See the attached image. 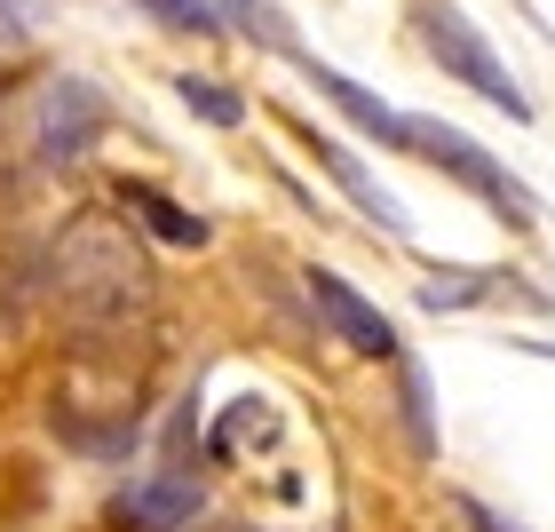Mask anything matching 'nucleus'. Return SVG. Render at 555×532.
Segmentation results:
<instances>
[{"label":"nucleus","instance_id":"obj_1","mask_svg":"<svg viewBox=\"0 0 555 532\" xmlns=\"http://www.w3.org/2000/svg\"><path fill=\"white\" fill-rule=\"evenodd\" d=\"M48 287H56L72 334H80V358H104V350H128V334L151 326V255L143 239L104 207H80L48 246Z\"/></svg>","mask_w":555,"mask_h":532},{"label":"nucleus","instance_id":"obj_2","mask_svg":"<svg viewBox=\"0 0 555 532\" xmlns=\"http://www.w3.org/2000/svg\"><path fill=\"white\" fill-rule=\"evenodd\" d=\"M413 40L428 48V64H437L452 88L485 96V104L508 112L516 128L532 119V96H524V80L508 72V56L485 40V24H468V9H452V0H413Z\"/></svg>","mask_w":555,"mask_h":532},{"label":"nucleus","instance_id":"obj_3","mask_svg":"<svg viewBox=\"0 0 555 532\" xmlns=\"http://www.w3.org/2000/svg\"><path fill=\"white\" fill-rule=\"evenodd\" d=\"M405 160H421V167H437V175H452L461 191H476L485 207L500 215V223H540V199H532V183L508 167V160H492L476 136H461L452 119H428V112H413V151Z\"/></svg>","mask_w":555,"mask_h":532},{"label":"nucleus","instance_id":"obj_4","mask_svg":"<svg viewBox=\"0 0 555 532\" xmlns=\"http://www.w3.org/2000/svg\"><path fill=\"white\" fill-rule=\"evenodd\" d=\"M104 128H112V104H104V88H95V80H80V72H56V80L33 96V151L48 167L88 160Z\"/></svg>","mask_w":555,"mask_h":532},{"label":"nucleus","instance_id":"obj_5","mask_svg":"<svg viewBox=\"0 0 555 532\" xmlns=\"http://www.w3.org/2000/svg\"><path fill=\"white\" fill-rule=\"evenodd\" d=\"M301 294H310V311L325 318V334L349 342L358 358H397V326L382 318V302H365L341 270H301Z\"/></svg>","mask_w":555,"mask_h":532},{"label":"nucleus","instance_id":"obj_6","mask_svg":"<svg viewBox=\"0 0 555 532\" xmlns=\"http://www.w3.org/2000/svg\"><path fill=\"white\" fill-rule=\"evenodd\" d=\"M198 509H207V493H198L191 461H159L151 477H135V485L112 501V524H128V532H183Z\"/></svg>","mask_w":555,"mask_h":532},{"label":"nucleus","instance_id":"obj_7","mask_svg":"<svg viewBox=\"0 0 555 532\" xmlns=\"http://www.w3.org/2000/svg\"><path fill=\"white\" fill-rule=\"evenodd\" d=\"M301 80H310V88L325 96V104H334V112L349 119V128H358V136H373L382 151H413V112H397L389 96H373L365 80H349V72H334L325 56H310V64H301Z\"/></svg>","mask_w":555,"mask_h":532},{"label":"nucleus","instance_id":"obj_8","mask_svg":"<svg viewBox=\"0 0 555 532\" xmlns=\"http://www.w3.org/2000/svg\"><path fill=\"white\" fill-rule=\"evenodd\" d=\"M301 151H310V160H318V167H325V175H334V183L349 191V207H358L365 223H382L389 239H405V231H413L405 199H397V191L382 183V175H373V167L358 160V151L341 143V136H318V128H301Z\"/></svg>","mask_w":555,"mask_h":532},{"label":"nucleus","instance_id":"obj_9","mask_svg":"<svg viewBox=\"0 0 555 532\" xmlns=\"http://www.w3.org/2000/svg\"><path fill=\"white\" fill-rule=\"evenodd\" d=\"M222 9V24H231L238 40H255L262 56H286V64H310V48H301V33H294V16L278 9V0H215Z\"/></svg>","mask_w":555,"mask_h":532},{"label":"nucleus","instance_id":"obj_10","mask_svg":"<svg viewBox=\"0 0 555 532\" xmlns=\"http://www.w3.org/2000/svg\"><path fill=\"white\" fill-rule=\"evenodd\" d=\"M119 207H128L151 239H167V246H207V215L175 207V199H167L159 183H119Z\"/></svg>","mask_w":555,"mask_h":532},{"label":"nucleus","instance_id":"obj_11","mask_svg":"<svg viewBox=\"0 0 555 532\" xmlns=\"http://www.w3.org/2000/svg\"><path fill=\"white\" fill-rule=\"evenodd\" d=\"M500 287V270H428L421 278V311H468Z\"/></svg>","mask_w":555,"mask_h":532},{"label":"nucleus","instance_id":"obj_12","mask_svg":"<svg viewBox=\"0 0 555 532\" xmlns=\"http://www.w3.org/2000/svg\"><path fill=\"white\" fill-rule=\"evenodd\" d=\"M175 96H183V112H198L207 128H238V119H246V96H231L222 80H207V72H183Z\"/></svg>","mask_w":555,"mask_h":532},{"label":"nucleus","instance_id":"obj_13","mask_svg":"<svg viewBox=\"0 0 555 532\" xmlns=\"http://www.w3.org/2000/svg\"><path fill=\"white\" fill-rule=\"evenodd\" d=\"M128 9H143L159 33H231L215 0H128Z\"/></svg>","mask_w":555,"mask_h":532},{"label":"nucleus","instance_id":"obj_14","mask_svg":"<svg viewBox=\"0 0 555 532\" xmlns=\"http://www.w3.org/2000/svg\"><path fill=\"white\" fill-rule=\"evenodd\" d=\"M397 405H405V429H413V453L428 461V453H437V421H428V373L405 358L397 366Z\"/></svg>","mask_w":555,"mask_h":532},{"label":"nucleus","instance_id":"obj_15","mask_svg":"<svg viewBox=\"0 0 555 532\" xmlns=\"http://www.w3.org/2000/svg\"><path fill=\"white\" fill-rule=\"evenodd\" d=\"M452 509H461V524H468V532H524L516 517H500L492 501H476V493H452Z\"/></svg>","mask_w":555,"mask_h":532},{"label":"nucleus","instance_id":"obj_16","mask_svg":"<svg viewBox=\"0 0 555 532\" xmlns=\"http://www.w3.org/2000/svg\"><path fill=\"white\" fill-rule=\"evenodd\" d=\"M40 9H48V0H0V33H9V40H24V33L40 24Z\"/></svg>","mask_w":555,"mask_h":532}]
</instances>
